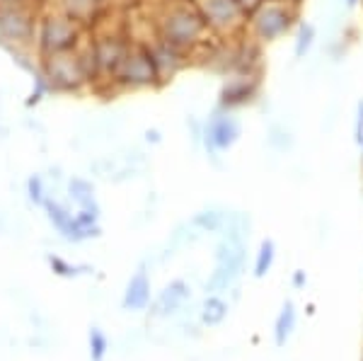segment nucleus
<instances>
[{"label":"nucleus","mask_w":363,"mask_h":361,"mask_svg":"<svg viewBox=\"0 0 363 361\" xmlns=\"http://www.w3.org/2000/svg\"><path fill=\"white\" fill-rule=\"evenodd\" d=\"M85 42V25L78 22L73 15H68L61 8H44L39 15L37 27V51L39 58L68 54V51H78Z\"/></svg>","instance_id":"f257e3e1"},{"label":"nucleus","mask_w":363,"mask_h":361,"mask_svg":"<svg viewBox=\"0 0 363 361\" xmlns=\"http://www.w3.org/2000/svg\"><path fill=\"white\" fill-rule=\"evenodd\" d=\"M245 216H235V223L228 226L225 235L220 238L216 248V272L211 274L206 289L211 294L230 289L238 282L245 270V257H247V238H245Z\"/></svg>","instance_id":"f03ea898"},{"label":"nucleus","mask_w":363,"mask_h":361,"mask_svg":"<svg viewBox=\"0 0 363 361\" xmlns=\"http://www.w3.org/2000/svg\"><path fill=\"white\" fill-rule=\"evenodd\" d=\"M42 10V3L0 5V44L8 46L13 54H32Z\"/></svg>","instance_id":"7ed1b4c3"},{"label":"nucleus","mask_w":363,"mask_h":361,"mask_svg":"<svg viewBox=\"0 0 363 361\" xmlns=\"http://www.w3.org/2000/svg\"><path fill=\"white\" fill-rule=\"evenodd\" d=\"M39 71H42L46 85H49V92L70 95V92H80L85 85H90V75H87L80 49L39 58Z\"/></svg>","instance_id":"20e7f679"},{"label":"nucleus","mask_w":363,"mask_h":361,"mask_svg":"<svg viewBox=\"0 0 363 361\" xmlns=\"http://www.w3.org/2000/svg\"><path fill=\"white\" fill-rule=\"evenodd\" d=\"M157 78H160V73H157L150 46L131 44L119 73H116L114 83H119L121 87H148V85H155Z\"/></svg>","instance_id":"39448f33"},{"label":"nucleus","mask_w":363,"mask_h":361,"mask_svg":"<svg viewBox=\"0 0 363 361\" xmlns=\"http://www.w3.org/2000/svg\"><path fill=\"white\" fill-rule=\"evenodd\" d=\"M203 17L199 10L191 8H177L169 10V13L160 20V32H162V42H167L174 49H184L191 46L199 39L203 29Z\"/></svg>","instance_id":"423d86ee"},{"label":"nucleus","mask_w":363,"mask_h":361,"mask_svg":"<svg viewBox=\"0 0 363 361\" xmlns=\"http://www.w3.org/2000/svg\"><path fill=\"white\" fill-rule=\"evenodd\" d=\"M238 138H240V121L233 114H216L208 119L206 131H203V141H206V148H211V153L230 148Z\"/></svg>","instance_id":"0eeeda50"},{"label":"nucleus","mask_w":363,"mask_h":361,"mask_svg":"<svg viewBox=\"0 0 363 361\" xmlns=\"http://www.w3.org/2000/svg\"><path fill=\"white\" fill-rule=\"evenodd\" d=\"M42 206L46 209V216H49V221L54 223V228L61 233L66 240H73V243H78V240H87L85 238V233H83V228L78 226V218L73 216L70 211H66V209L61 206L58 201H54V199H49L46 196L44 199V204Z\"/></svg>","instance_id":"6e6552de"},{"label":"nucleus","mask_w":363,"mask_h":361,"mask_svg":"<svg viewBox=\"0 0 363 361\" xmlns=\"http://www.w3.org/2000/svg\"><path fill=\"white\" fill-rule=\"evenodd\" d=\"M150 304V279L145 267H138L131 282L126 284L124 291V308L126 311H145Z\"/></svg>","instance_id":"1a4fd4ad"},{"label":"nucleus","mask_w":363,"mask_h":361,"mask_svg":"<svg viewBox=\"0 0 363 361\" xmlns=\"http://www.w3.org/2000/svg\"><path fill=\"white\" fill-rule=\"evenodd\" d=\"M186 301H189V287L177 279V282L167 284V287L160 291V296H157L153 304V313L160 318L172 316V313H177Z\"/></svg>","instance_id":"9d476101"},{"label":"nucleus","mask_w":363,"mask_h":361,"mask_svg":"<svg viewBox=\"0 0 363 361\" xmlns=\"http://www.w3.org/2000/svg\"><path fill=\"white\" fill-rule=\"evenodd\" d=\"M296 323H298L296 304L294 301H284L277 320H274V345L279 349L286 347V342L291 340V335H294V330H296Z\"/></svg>","instance_id":"9b49d317"},{"label":"nucleus","mask_w":363,"mask_h":361,"mask_svg":"<svg viewBox=\"0 0 363 361\" xmlns=\"http://www.w3.org/2000/svg\"><path fill=\"white\" fill-rule=\"evenodd\" d=\"M228 313H230L228 301L220 299L218 294H211L201 306V323L208 325V328H216V325H220L228 318Z\"/></svg>","instance_id":"f8f14e48"},{"label":"nucleus","mask_w":363,"mask_h":361,"mask_svg":"<svg viewBox=\"0 0 363 361\" xmlns=\"http://www.w3.org/2000/svg\"><path fill=\"white\" fill-rule=\"evenodd\" d=\"M68 189H70V196H73V201L80 204V209L99 213V206H97V201H95V189H92V184L87 182V179L73 177V179H70V184H68Z\"/></svg>","instance_id":"ddd939ff"},{"label":"nucleus","mask_w":363,"mask_h":361,"mask_svg":"<svg viewBox=\"0 0 363 361\" xmlns=\"http://www.w3.org/2000/svg\"><path fill=\"white\" fill-rule=\"evenodd\" d=\"M274 260H277V245H274V240L267 238V240H262L259 252H257V257H255V277L264 279L269 272H272Z\"/></svg>","instance_id":"4468645a"},{"label":"nucleus","mask_w":363,"mask_h":361,"mask_svg":"<svg viewBox=\"0 0 363 361\" xmlns=\"http://www.w3.org/2000/svg\"><path fill=\"white\" fill-rule=\"evenodd\" d=\"M191 223H194L196 228H201V231L216 233V231H220L228 223V218L220 211H201V213H196Z\"/></svg>","instance_id":"2eb2a0df"},{"label":"nucleus","mask_w":363,"mask_h":361,"mask_svg":"<svg viewBox=\"0 0 363 361\" xmlns=\"http://www.w3.org/2000/svg\"><path fill=\"white\" fill-rule=\"evenodd\" d=\"M107 352H109L107 335H104L99 328H92L90 330V357H92V361H104Z\"/></svg>","instance_id":"dca6fc26"},{"label":"nucleus","mask_w":363,"mask_h":361,"mask_svg":"<svg viewBox=\"0 0 363 361\" xmlns=\"http://www.w3.org/2000/svg\"><path fill=\"white\" fill-rule=\"evenodd\" d=\"M313 39H315L313 25H301V29H298V42H296V56L298 58H303L308 54V49L313 46Z\"/></svg>","instance_id":"f3484780"},{"label":"nucleus","mask_w":363,"mask_h":361,"mask_svg":"<svg viewBox=\"0 0 363 361\" xmlns=\"http://www.w3.org/2000/svg\"><path fill=\"white\" fill-rule=\"evenodd\" d=\"M27 194H29V199H32L34 204H44V182H42V177H29L27 179Z\"/></svg>","instance_id":"a211bd4d"},{"label":"nucleus","mask_w":363,"mask_h":361,"mask_svg":"<svg viewBox=\"0 0 363 361\" xmlns=\"http://www.w3.org/2000/svg\"><path fill=\"white\" fill-rule=\"evenodd\" d=\"M49 262H51V267H54L56 274H61V277H75V274H78V267L68 265V262H63L61 257H49Z\"/></svg>","instance_id":"6ab92c4d"},{"label":"nucleus","mask_w":363,"mask_h":361,"mask_svg":"<svg viewBox=\"0 0 363 361\" xmlns=\"http://www.w3.org/2000/svg\"><path fill=\"white\" fill-rule=\"evenodd\" d=\"M354 138H356V143L363 145V102L356 104V126H354Z\"/></svg>","instance_id":"aec40b11"},{"label":"nucleus","mask_w":363,"mask_h":361,"mask_svg":"<svg viewBox=\"0 0 363 361\" xmlns=\"http://www.w3.org/2000/svg\"><path fill=\"white\" fill-rule=\"evenodd\" d=\"M306 282H308L306 272H303V270H296V272H294V287H296V289H303V287H306Z\"/></svg>","instance_id":"412c9836"},{"label":"nucleus","mask_w":363,"mask_h":361,"mask_svg":"<svg viewBox=\"0 0 363 361\" xmlns=\"http://www.w3.org/2000/svg\"><path fill=\"white\" fill-rule=\"evenodd\" d=\"M27 3H42V0H0V5H27Z\"/></svg>","instance_id":"4be33fe9"},{"label":"nucleus","mask_w":363,"mask_h":361,"mask_svg":"<svg viewBox=\"0 0 363 361\" xmlns=\"http://www.w3.org/2000/svg\"><path fill=\"white\" fill-rule=\"evenodd\" d=\"M347 3L351 5V8H354V5H356V3H359V0H347Z\"/></svg>","instance_id":"5701e85b"},{"label":"nucleus","mask_w":363,"mask_h":361,"mask_svg":"<svg viewBox=\"0 0 363 361\" xmlns=\"http://www.w3.org/2000/svg\"><path fill=\"white\" fill-rule=\"evenodd\" d=\"M361 361H363V354H361Z\"/></svg>","instance_id":"b1692460"}]
</instances>
